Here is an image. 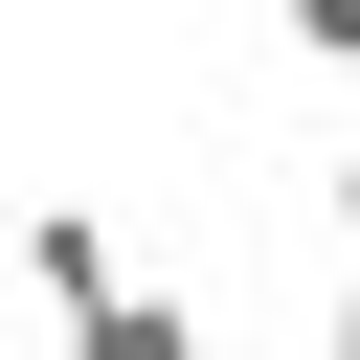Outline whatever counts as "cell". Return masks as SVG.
Segmentation results:
<instances>
[{
    "mask_svg": "<svg viewBox=\"0 0 360 360\" xmlns=\"http://www.w3.org/2000/svg\"><path fill=\"white\" fill-rule=\"evenodd\" d=\"M22 292H45L68 338H90V315L135 292V248H112V202H22Z\"/></svg>",
    "mask_w": 360,
    "mask_h": 360,
    "instance_id": "obj_1",
    "label": "cell"
},
{
    "mask_svg": "<svg viewBox=\"0 0 360 360\" xmlns=\"http://www.w3.org/2000/svg\"><path fill=\"white\" fill-rule=\"evenodd\" d=\"M68 360H225V338H202V292H112V315H90Z\"/></svg>",
    "mask_w": 360,
    "mask_h": 360,
    "instance_id": "obj_2",
    "label": "cell"
},
{
    "mask_svg": "<svg viewBox=\"0 0 360 360\" xmlns=\"http://www.w3.org/2000/svg\"><path fill=\"white\" fill-rule=\"evenodd\" d=\"M270 22H292V45H315V68H360V0H270Z\"/></svg>",
    "mask_w": 360,
    "mask_h": 360,
    "instance_id": "obj_3",
    "label": "cell"
},
{
    "mask_svg": "<svg viewBox=\"0 0 360 360\" xmlns=\"http://www.w3.org/2000/svg\"><path fill=\"white\" fill-rule=\"evenodd\" d=\"M315 360H360V270H338V292H315Z\"/></svg>",
    "mask_w": 360,
    "mask_h": 360,
    "instance_id": "obj_4",
    "label": "cell"
},
{
    "mask_svg": "<svg viewBox=\"0 0 360 360\" xmlns=\"http://www.w3.org/2000/svg\"><path fill=\"white\" fill-rule=\"evenodd\" d=\"M338 225H360V68H338Z\"/></svg>",
    "mask_w": 360,
    "mask_h": 360,
    "instance_id": "obj_5",
    "label": "cell"
}]
</instances>
